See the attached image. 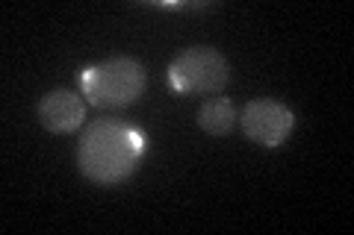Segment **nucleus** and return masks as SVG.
<instances>
[{
  "mask_svg": "<svg viewBox=\"0 0 354 235\" xmlns=\"http://www.w3.org/2000/svg\"><path fill=\"white\" fill-rule=\"evenodd\" d=\"M142 153H145V139L139 130L118 121H95L80 139L77 165L92 183L115 185L136 171Z\"/></svg>",
  "mask_w": 354,
  "mask_h": 235,
  "instance_id": "1",
  "label": "nucleus"
},
{
  "mask_svg": "<svg viewBox=\"0 0 354 235\" xmlns=\"http://www.w3.org/2000/svg\"><path fill=\"white\" fill-rule=\"evenodd\" d=\"M230 80V65L216 48H186L169 65V85L177 94H216Z\"/></svg>",
  "mask_w": 354,
  "mask_h": 235,
  "instance_id": "3",
  "label": "nucleus"
},
{
  "mask_svg": "<svg viewBox=\"0 0 354 235\" xmlns=\"http://www.w3.org/2000/svg\"><path fill=\"white\" fill-rule=\"evenodd\" d=\"M242 130L251 141H257L260 147H278L286 141V136L295 127V115L290 106H283L281 100L272 97H260V100H248L242 109Z\"/></svg>",
  "mask_w": 354,
  "mask_h": 235,
  "instance_id": "4",
  "label": "nucleus"
},
{
  "mask_svg": "<svg viewBox=\"0 0 354 235\" xmlns=\"http://www.w3.org/2000/svg\"><path fill=\"white\" fill-rule=\"evenodd\" d=\"M83 118H86L83 97L74 92L57 88V92H48L39 100V121L50 132H74L83 124Z\"/></svg>",
  "mask_w": 354,
  "mask_h": 235,
  "instance_id": "5",
  "label": "nucleus"
},
{
  "mask_svg": "<svg viewBox=\"0 0 354 235\" xmlns=\"http://www.w3.org/2000/svg\"><path fill=\"white\" fill-rule=\"evenodd\" d=\"M145 68L142 62L130 56H115V59L88 65L80 71V88L86 100L97 109H124L136 103L145 92Z\"/></svg>",
  "mask_w": 354,
  "mask_h": 235,
  "instance_id": "2",
  "label": "nucleus"
},
{
  "mask_svg": "<svg viewBox=\"0 0 354 235\" xmlns=\"http://www.w3.org/2000/svg\"><path fill=\"white\" fill-rule=\"evenodd\" d=\"M236 109L227 97H209L207 103L198 109V127L209 136H227L236 124Z\"/></svg>",
  "mask_w": 354,
  "mask_h": 235,
  "instance_id": "6",
  "label": "nucleus"
}]
</instances>
